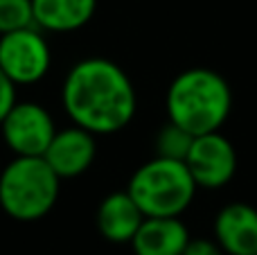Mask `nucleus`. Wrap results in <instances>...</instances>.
Masks as SVG:
<instances>
[{
    "label": "nucleus",
    "instance_id": "nucleus-13",
    "mask_svg": "<svg viewBox=\"0 0 257 255\" xmlns=\"http://www.w3.org/2000/svg\"><path fill=\"white\" fill-rule=\"evenodd\" d=\"M194 136H190L185 129H181L174 122H165L160 131L156 134V156L172 158V161H185L187 152L192 147Z\"/></svg>",
    "mask_w": 257,
    "mask_h": 255
},
{
    "label": "nucleus",
    "instance_id": "nucleus-15",
    "mask_svg": "<svg viewBox=\"0 0 257 255\" xmlns=\"http://www.w3.org/2000/svg\"><path fill=\"white\" fill-rule=\"evenodd\" d=\"M16 102H18L16 99V84L0 70V122H3V117L7 115L9 108H12Z\"/></svg>",
    "mask_w": 257,
    "mask_h": 255
},
{
    "label": "nucleus",
    "instance_id": "nucleus-3",
    "mask_svg": "<svg viewBox=\"0 0 257 255\" xmlns=\"http://www.w3.org/2000/svg\"><path fill=\"white\" fill-rule=\"evenodd\" d=\"M61 179L43 156H16L0 172V208L16 221H39L54 208Z\"/></svg>",
    "mask_w": 257,
    "mask_h": 255
},
{
    "label": "nucleus",
    "instance_id": "nucleus-6",
    "mask_svg": "<svg viewBox=\"0 0 257 255\" xmlns=\"http://www.w3.org/2000/svg\"><path fill=\"white\" fill-rule=\"evenodd\" d=\"M3 140L14 156H43L57 134L54 117L36 102H16L0 122Z\"/></svg>",
    "mask_w": 257,
    "mask_h": 255
},
{
    "label": "nucleus",
    "instance_id": "nucleus-8",
    "mask_svg": "<svg viewBox=\"0 0 257 255\" xmlns=\"http://www.w3.org/2000/svg\"><path fill=\"white\" fill-rule=\"evenodd\" d=\"M97 156V143L90 131L72 124L57 129L52 136L43 158L59 179H75L90 170Z\"/></svg>",
    "mask_w": 257,
    "mask_h": 255
},
{
    "label": "nucleus",
    "instance_id": "nucleus-4",
    "mask_svg": "<svg viewBox=\"0 0 257 255\" xmlns=\"http://www.w3.org/2000/svg\"><path fill=\"white\" fill-rule=\"evenodd\" d=\"M196 190L185 161L160 156L142 163L126 185L145 217H181L192 206Z\"/></svg>",
    "mask_w": 257,
    "mask_h": 255
},
{
    "label": "nucleus",
    "instance_id": "nucleus-14",
    "mask_svg": "<svg viewBox=\"0 0 257 255\" xmlns=\"http://www.w3.org/2000/svg\"><path fill=\"white\" fill-rule=\"evenodd\" d=\"M34 25L32 0H0V34Z\"/></svg>",
    "mask_w": 257,
    "mask_h": 255
},
{
    "label": "nucleus",
    "instance_id": "nucleus-12",
    "mask_svg": "<svg viewBox=\"0 0 257 255\" xmlns=\"http://www.w3.org/2000/svg\"><path fill=\"white\" fill-rule=\"evenodd\" d=\"M97 0H32L34 25L39 30L66 34L86 27L95 16Z\"/></svg>",
    "mask_w": 257,
    "mask_h": 255
},
{
    "label": "nucleus",
    "instance_id": "nucleus-9",
    "mask_svg": "<svg viewBox=\"0 0 257 255\" xmlns=\"http://www.w3.org/2000/svg\"><path fill=\"white\" fill-rule=\"evenodd\" d=\"M214 242L226 255H257V210L248 203H228L214 217Z\"/></svg>",
    "mask_w": 257,
    "mask_h": 255
},
{
    "label": "nucleus",
    "instance_id": "nucleus-11",
    "mask_svg": "<svg viewBox=\"0 0 257 255\" xmlns=\"http://www.w3.org/2000/svg\"><path fill=\"white\" fill-rule=\"evenodd\" d=\"M142 221H145V215L126 190L106 194L95 215L99 235L113 244H128Z\"/></svg>",
    "mask_w": 257,
    "mask_h": 255
},
{
    "label": "nucleus",
    "instance_id": "nucleus-10",
    "mask_svg": "<svg viewBox=\"0 0 257 255\" xmlns=\"http://www.w3.org/2000/svg\"><path fill=\"white\" fill-rule=\"evenodd\" d=\"M190 230L181 217H145L131 244L136 255H183Z\"/></svg>",
    "mask_w": 257,
    "mask_h": 255
},
{
    "label": "nucleus",
    "instance_id": "nucleus-2",
    "mask_svg": "<svg viewBox=\"0 0 257 255\" xmlns=\"http://www.w3.org/2000/svg\"><path fill=\"white\" fill-rule=\"evenodd\" d=\"M167 120L190 136L221 131L232 111V90L223 75L210 68H187L167 88Z\"/></svg>",
    "mask_w": 257,
    "mask_h": 255
},
{
    "label": "nucleus",
    "instance_id": "nucleus-7",
    "mask_svg": "<svg viewBox=\"0 0 257 255\" xmlns=\"http://www.w3.org/2000/svg\"><path fill=\"white\" fill-rule=\"evenodd\" d=\"M185 165L196 188L221 190L230 183L237 172V152L221 131L194 136L185 156Z\"/></svg>",
    "mask_w": 257,
    "mask_h": 255
},
{
    "label": "nucleus",
    "instance_id": "nucleus-1",
    "mask_svg": "<svg viewBox=\"0 0 257 255\" xmlns=\"http://www.w3.org/2000/svg\"><path fill=\"white\" fill-rule=\"evenodd\" d=\"M63 111L72 124L93 136H111L128 126L138 108L131 77L106 57H86L68 70L61 86Z\"/></svg>",
    "mask_w": 257,
    "mask_h": 255
},
{
    "label": "nucleus",
    "instance_id": "nucleus-5",
    "mask_svg": "<svg viewBox=\"0 0 257 255\" xmlns=\"http://www.w3.org/2000/svg\"><path fill=\"white\" fill-rule=\"evenodd\" d=\"M52 66L50 43L36 25L0 34V70L16 86L41 81Z\"/></svg>",
    "mask_w": 257,
    "mask_h": 255
},
{
    "label": "nucleus",
    "instance_id": "nucleus-16",
    "mask_svg": "<svg viewBox=\"0 0 257 255\" xmlns=\"http://www.w3.org/2000/svg\"><path fill=\"white\" fill-rule=\"evenodd\" d=\"M183 255H226L223 248L219 246L214 239H205V237H190L187 246L183 248Z\"/></svg>",
    "mask_w": 257,
    "mask_h": 255
}]
</instances>
